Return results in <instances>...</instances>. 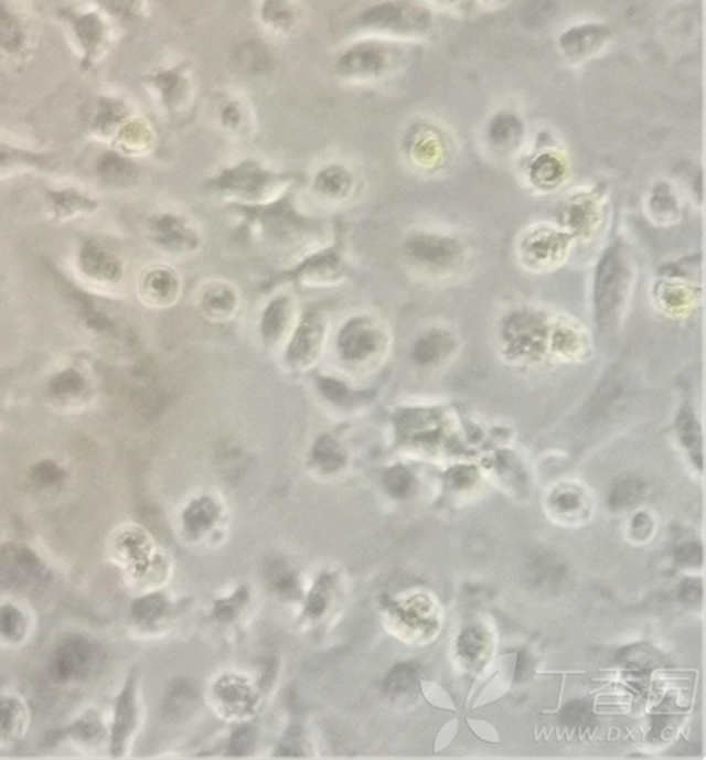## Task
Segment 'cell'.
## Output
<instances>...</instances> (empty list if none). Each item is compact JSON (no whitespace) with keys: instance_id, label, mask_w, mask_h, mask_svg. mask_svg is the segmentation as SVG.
<instances>
[{"instance_id":"33","label":"cell","mask_w":706,"mask_h":760,"mask_svg":"<svg viewBox=\"0 0 706 760\" xmlns=\"http://www.w3.org/2000/svg\"><path fill=\"white\" fill-rule=\"evenodd\" d=\"M196 694L188 682H175L165 702V715L171 719H182L194 710Z\"/></svg>"},{"instance_id":"56","label":"cell","mask_w":706,"mask_h":760,"mask_svg":"<svg viewBox=\"0 0 706 760\" xmlns=\"http://www.w3.org/2000/svg\"><path fill=\"white\" fill-rule=\"evenodd\" d=\"M579 497L573 493H564L556 499V505H558L559 510L564 512L577 510V507H579Z\"/></svg>"},{"instance_id":"52","label":"cell","mask_w":706,"mask_h":760,"mask_svg":"<svg viewBox=\"0 0 706 760\" xmlns=\"http://www.w3.org/2000/svg\"><path fill=\"white\" fill-rule=\"evenodd\" d=\"M327 585L320 582L315 591L311 593L310 600H308V613L312 614V617H319L327 609Z\"/></svg>"},{"instance_id":"55","label":"cell","mask_w":706,"mask_h":760,"mask_svg":"<svg viewBox=\"0 0 706 760\" xmlns=\"http://www.w3.org/2000/svg\"><path fill=\"white\" fill-rule=\"evenodd\" d=\"M702 593H704V589H702L699 582H693V580H687L680 589V596H682L686 603H696V601L702 599Z\"/></svg>"},{"instance_id":"31","label":"cell","mask_w":706,"mask_h":760,"mask_svg":"<svg viewBox=\"0 0 706 760\" xmlns=\"http://www.w3.org/2000/svg\"><path fill=\"white\" fill-rule=\"evenodd\" d=\"M451 349V339L443 332H430L414 345L413 356L419 365H429L442 357Z\"/></svg>"},{"instance_id":"4","label":"cell","mask_w":706,"mask_h":760,"mask_svg":"<svg viewBox=\"0 0 706 760\" xmlns=\"http://www.w3.org/2000/svg\"><path fill=\"white\" fill-rule=\"evenodd\" d=\"M38 20L21 0H0V60L23 63L38 44Z\"/></svg>"},{"instance_id":"48","label":"cell","mask_w":706,"mask_h":760,"mask_svg":"<svg viewBox=\"0 0 706 760\" xmlns=\"http://www.w3.org/2000/svg\"><path fill=\"white\" fill-rule=\"evenodd\" d=\"M255 745V731L250 726H243L233 734L229 742L231 754L243 756Z\"/></svg>"},{"instance_id":"10","label":"cell","mask_w":706,"mask_h":760,"mask_svg":"<svg viewBox=\"0 0 706 760\" xmlns=\"http://www.w3.org/2000/svg\"><path fill=\"white\" fill-rule=\"evenodd\" d=\"M252 220H256L260 231L267 236L276 238L278 242L290 240L298 236H308L315 225L299 216L293 207L285 206L282 203L274 204L267 208H256V213H250Z\"/></svg>"},{"instance_id":"45","label":"cell","mask_w":706,"mask_h":760,"mask_svg":"<svg viewBox=\"0 0 706 760\" xmlns=\"http://www.w3.org/2000/svg\"><path fill=\"white\" fill-rule=\"evenodd\" d=\"M534 178L543 185H552L560 178V165L555 158L542 157L541 160L534 164Z\"/></svg>"},{"instance_id":"15","label":"cell","mask_w":706,"mask_h":760,"mask_svg":"<svg viewBox=\"0 0 706 760\" xmlns=\"http://www.w3.org/2000/svg\"><path fill=\"white\" fill-rule=\"evenodd\" d=\"M260 25L274 36L292 35L301 20V11L295 0H259Z\"/></svg>"},{"instance_id":"21","label":"cell","mask_w":706,"mask_h":760,"mask_svg":"<svg viewBox=\"0 0 706 760\" xmlns=\"http://www.w3.org/2000/svg\"><path fill=\"white\" fill-rule=\"evenodd\" d=\"M408 250L413 258L421 260L424 264H435V266L451 263L458 255L456 242L435 236L414 237L408 243Z\"/></svg>"},{"instance_id":"8","label":"cell","mask_w":706,"mask_h":760,"mask_svg":"<svg viewBox=\"0 0 706 760\" xmlns=\"http://www.w3.org/2000/svg\"><path fill=\"white\" fill-rule=\"evenodd\" d=\"M627 281V268L619 250L610 249L599 263L595 280V306L599 320L610 318L618 309Z\"/></svg>"},{"instance_id":"53","label":"cell","mask_w":706,"mask_h":760,"mask_svg":"<svg viewBox=\"0 0 706 760\" xmlns=\"http://www.w3.org/2000/svg\"><path fill=\"white\" fill-rule=\"evenodd\" d=\"M276 574L272 575L274 587L282 593H290L297 588V582H295L293 576L289 574L288 570L282 569V567H276Z\"/></svg>"},{"instance_id":"37","label":"cell","mask_w":706,"mask_h":760,"mask_svg":"<svg viewBox=\"0 0 706 760\" xmlns=\"http://www.w3.org/2000/svg\"><path fill=\"white\" fill-rule=\"evenodd\" d=\"M85 382L83 375L75 370H66L51 379L50 388L58 399H72L84 392Z\"/></svg>"},{"instance_id":"36","label":"cell","mask_w":706,"mask_h":760,"mask_svg":"<svg viewBox=\"0 0 706 760\" xmlns=\"http://www.w3.org/2000/svg\"><path fill=\"white\" fill-rule=\"evenodd\" d=\"M312 457L315 463L327 472L336 471L345 461L344 452L331 437H322L315 442Z\"/></svg>"},{"instance_id":"25","label":"cell","mask_w":706,"mask_h":760,"mask_svg":"<svg viewBox=\"0 0 706 760\" xmlns=\"http://www.w3.org/2000/svg\"><path fill=\"white\" fill-rule=\"evenodd\" d=\"M290 315H292V307H290L288 298L274 300L265 310L263 323H260L264 340L268 343H276L280 340L282 334L288 331Z\"/></svg>"},{"instance_id":"38","label":"cell","mask_w":706,"mask_h":760,"mask_svg":"<svg viewBox=\"0 0 706 760\" xmlns=\"http://www.w3.org/2000/svg\"><path fill=\"white\" fill-rule=\"evenodd\" d=\"M0 634L10 642H20L25 634V618L15 606H3L0 609Z\"/></svg>"},{"instance_id":"58","label":"cell","mask_w":706,"mask_h":760,"mask_svg":"<svg viewBox=\"0 0 706 760\" xmlns=\"http://www.w3.org/2000/svg\"><path fill=\"white\" fill-rule=\"evenodd\" d=\"M436 2L442 3V6H453V3L460 2V0H436Z\"/></svg>"},{"instance_id":"30","label":"cell","mask_w":706,"mask_h":760,"mask_svg":"<svg viewBox=\"0 0 706 760\" xmlns=\"http://www.w3.org/2000/svg\"><path fill=\"white\" fill-rule=\"evenodd\" d=\"M315 186L329 199H342L350 191L351 176L342 165H328L317 174Z\"/></svg>"},{"instance_id":"11","label":"cell","mask_w":706,"mask_h":760,"mask_svg":"<svg viewBox=\"0 0 706 760\" xmlns=\"http://www.w3.org/2000/svg\"><path fill=\"white\" fill-rule=\"evenodd\" d=\"M324 335H327V328L322 318L315 313H308L295 331L288 353H286V361L293 368H307L319 356Z\"/></svg>"},{"instance_id":"34","label":"cell","mask_w":706,"mask_h":760,"mask_svg":"<svg viewBox=\"0 0 706 760\" xmlns=\"http://www.w3.org/2000/svg\"><path fill=\"white\" fill-rule=\"evenodd\" d=\"M216 518L217 507L210 499H201V501L192 503L183 516L188 532L194 533V535L207 531Z\"/></svg>"},{"instance_id":"44","label":"cell","mask_w":706,"mask_h":760,"mask_svg":"<svg viewBox=\"0 0 706 760\" xmlns=\"http://www.w3.org/2000/svg\"><path fill=\"white\" fill-rule=\"evenodd\" d=\"M560 719L570 728H585L592 721V713L585 703H573L564 708Z\"/></svg>"},{"instance_id":"18","label":"cell","mask_w":706,"mask_h":760,"mask_svg":"<svg viewBox=\"0 0 706 760\" xmlns=\"http://www.w3.org/2000/svg\"><path fill=\"white\" fill-rule=\"evenodd\" d=\"M345 266L341 256L333 250L323 251L307 259L297 271L295 277L302 279L306 283H333L344 277Z\"/></svg>"},{"instance_id":"2","label":"cell","mask_w":706,"mask_h":760,"mask_svg":"<svg viewBox=\"0 0 706 760\" xmlns=\"http://www.w3.org/2000/svg\"><path fill=\"white\" fill-rule=\"evenodd\" d=\"M430 24V12L410 0H385L359 17L363 30L381 36H419Z\"/></svg>"},{"instance_id":"23","label":"cell","mask_w":706,"mask_h":760,"mask_svg":"<svg viewBox=\"0 0 706 760\" xmlns=\"http://www.w3.org/2000/svg\"><path fill=\"white\" fill-rule=\"evenodd\" d=\"M98 174L109 185H126L137 176V165L119 151L103 153L97 165Z\"/></svg>"},{"instance_id":"12","label":"cell","mask_w":706,"mask_h":760,"mask_svg":"<svg viewBox=\"0 0 706 760\" xmlns=\"http://www.w3.org/2000/svg\"><path fill=\"white\" fill-rule=\"evenodd\" d=\"M135 114L127 98L115 96V94H100L94 98L92 114H89V130L97 138L114 140L119 128Z\"/></svg>"},{"instance_id":"24","label":"cell","mask_w":706,"mask_h":760,"mask_svg":"<svg viewBox=\"0 0 706 760\" xmlns=\"http://www.w3.org/2000/svg\"><path fill=\"white\" fill-rule=\"evenodd\" d=\"M179 292V279L173 271L156 268L143 279V293L153 304H170Z\"/></svg>"},{"instance_id":"42","label":"cell","mask_w":706,"mask_h":760,"mask_svg":"<svg viewBox=\"0 0 706 760\" xmlns=\"http://www.w3.org/2000/svg\"><path fill=\"white\" fill-rule=\"evenodd\" d=\"M413 475H410L408 469L402 467L391 469V471L385 473L384 478L385 486L396 497L408 495L410 489H413Z\"/></svg>"},{"instance_id":"14","label":"cell","mask_w":706,"mask_h":760,"mask_svg":"<svg viewBox=\"0 0 706 760\" xmlns=\"http://www.w3.org/2000/svg\"><path fill=\"white\" fill-rule=\"evenodd\" d=\"M81 268L89 279L117 283L122 277V264L109 247L98 242H87L79 254Z\"/></svg>"},{"instance_id":"35","label":"cell","mask_w":706,"mask_h":760,"mask_svg":"<svg viewBox=\"0 0 706 760\" xmlns=\"http://www.w3.org/2000/svg\"><path fill=\"white\" fill-rule=\"evenodd\" d=\"M418 681V668L414 664H400L392 670L384 682L385 694L397 697L413 691Z\"/></svg>"},{"instance_id":"41","label":"cell","mask_w":706,"mask_h":760,"mask_svg":"<svg viewBox=\"0 0 706 760\" xmlns=\"http://www.w3.org/2000/svg\"><path fill=\"white\" fill-rule=\"evenodd\" d=\"M643 491V484L637 480H624L614 486L610 494L611 507H623L637 502Z\"/></svg>"},{"instance_id":"19","label":"cell","mask_w":706,"mask_h":760,"mask_svg":"<svg viewBox=\"0 0 706 760\" xmlns=\"http://www.w3.org/2000/svg\"><path fill=\"white\" fill-rule=\"evenodd\" d=\"M117 151L124 156H139L151 149L153 143V130L147 119L135 114L115 135L113 140Z\"/></svg>"},{"instance_id":"57","label":"cell","mask_w":706,"mask_h":760,"mask_svg":"<svg viewBox=\"0 0 706 760\" xmlns=\"http://www.w3.org/2000/svg\"><path fill=\"white\" fill-rule=\"evenodd\" d=\"M282 751L288 750V756H297V751L301 750V746H299L298 737L295 736L292 732V737H286V740L282 741L281 749Z\"/></svg>"},{"instance_id":"27","label":"cell","mask_w":706,"mask_h":760,"mask_svg":"<svg viewBox=\"0 0 706 760\" xmlns=\"http://www.w3.org/2000/svg\"><path fill=\"white\" fill-rule=\"evenodd\" d=\"M50 200L57 217H71L97 207L96 200L75 190L50 192Z\"/></svg>"},{"instance_id":"17","label":"cell","mask_w":706,"mask_h":760,"mask_svg":"<svg viewBox=\"0 0 706 760\" xmlns=\"http://www.w3.org/2000/svg\"><path fill=\"white\" fill-rule=\"evenodd\" d=\"M609 40V32L599 25H585L568 30L560 40V49L570 60H586L597 53Z\"/></svg>"},{"instance_id":"40","label":"cell","mask_w":706,"mask_h":760,"mask_svg":"<svg viewBox=\"0 0 706 760\" xmlns=\"http://www.w3.org/2000/svg\"><path fill=\"white\" fill-rule=\"evenodd\" d=\"M269 54L264 50V46L258 44H250L244 46V50L239 51L238 60L239 66L243 71L249 72V74H258L263 72L269 63Z\"/></svg>"},{"instance_id":"29","label":"cell","mask_w":706,"mask_h":760,"mask_svg":"<svg viewBox=\"0 0 706 760\" xmlns=\"http://www.w3.org/2000/svg\"><path fill=\"white\" fill-rule=\"evenodd\" d=\"M235 293L225 285H213L201 297V307L210 318L224 319L234 313Z\"/></svg>"},{"instance_id":"20","label":"cell","mask_w":706,"mask_h":760,"mask_svg":"<svg viewBox=\"0 0 706 760\" xmlns=\"http://www.w3.org/2000/svg\"><path fill=\"white\" fill-rule=\"evenodd\" d=\"M136 725V685L135 677L128 678L124 687L121 697L118 698L117 710H115L113 751L115 754L121 753L126 746L127 738L130 737Z\"/></svg>"},{"instance_id":"3","label":"cell","mask_w":706,"mask_h":760,"mask_svg":"<svg viewBox=\"0 0 706 760\" xmlns=\"http://www.w3.org/2000/svg\"><path fill=\"white\" fill-rule=\"evenodd\" d=\"M395 46L378 38L354 42L341 51L335 72L342 81L366 84L383 78L396 63Z\"/></svg>"},{"instance_id":"32","label":"cell","mask_w":706,"mask_h":760,"mask_svg":"<svg viewBox=\"0 0 706 760\" xmlns=\"http://www.w3.org/2000/svg\"><path fill=\"white\" fill-rule=\"evenodd\" d=\"M24 707L12 698H0V740H11L23 731Z\"/></svg>"},{"instance_id":"13","label":"cell","mask_w":706,"mask_h":760,"mask_svg":"<svg viewBox=\"0 0 706 760\" xmlns=\"http://www.w3.org/2000/svg\"><path fill=\"white\" fill-rule=\"evenodd\" d=\"M379 339L371 324L363 319L353 320L338 335V352L342 361L362 363L378 349Z\"/></svg>"},{"instance_id":"9","label":"cell","mask_w":706,"mask_h":760,"mask_svg":"<svg viewBox=\"0 0 706 760\" xmlns=\"http://www.w3.org/2000/svg\"><path fill=\"white\" fill-rule=\"evenodd\" d=\"M45 578L44 566L29 549L11 546L0 549V579L11 588L36 587Z\"/></svg>"},{"instance_id":"5","label":"cell","mask_w":706,"mask_h":760,"mask_svg":"<svg viewBox=\"0 0 706 760\" xmlns=\"http://www.w3.org/2000/svg\"><path fill=\"white\" fill-rule=\"evenodd\" d=\"M143 81L170 118H181L190 113L196 96L195 75L190 62L183 60L160 67L145 76Z\"/></svg>"},{"instance_id":"28","label":"cell","mask_w":706,"mask_h":760,"mask_svg":"<svg viewBox=\"0 0 706 760\" xmlns=\"http://www.w3.org/2000/svg\"><path fill=\"white\" fill-rule=\"evenodd\" d=\"M249 105L239 97L226 98L220 108L221 126L234 135H244L250 128Z\"/></svg>"},{"instance_id":"46","label":"cell","mask_w":706,"mask_h":760,"mask_svg":"<svg viewBox=\"0 0 706 760\" xmlns=\"http://www.w3.org/2000/svg\"><path fill=\"white\" fill-rule=\"evenodd\" d=\"M63 478V469L53 463V461H42L33 469V480L40 485L51 486L60 484Z\"/></svg>"},{"instance_id":"16","label":"cell","mask_w":706,"mask_h":760,"mask_svg":"<svg viewBox=\"0 0 706 760\" xmlns=\"http://www.w3.org/2000/svg\"><path fill=\"white\" fill-rule=\"evenodd\" d=\"M152 233L158 245L169 251H188L199 245V234L183 217L164 215L152 222Z\"/></svg>"},{"instance_id":"49","label":"cell","mask_w":706,"mask_h":760,"mask_svg":"<svg viewBox=\"0 0 706 760\" xmlns=\"http://www.w3.org/2000/svg\"><path fill=\"white\" fill-rule=\"evenodd\" d=\"M220 695L226 704L243 706V704L249 703V699H247L249 698V692L239 683L228 681L220 683Z\"/></svg>"},{"instance_id":"39","label":"cell","mask_w":706,"mask_h":760,"mask_svg":"<svg viewBox=\"0 0 706 760\" xmlns=\"http://www.w3.org/2000/svg\"><path fill=\"white\" fill-rule=\"evenodd\" d=\"M167 601L161 593H151V596L143 597L137 600L132 606V614L137 621L152 622L160 618L165 612Z\"/></svg>"},{"instance_id":"22","label":"cell","mask_w":706,"mask_h":760,"mask_svg":"<svg viewBox=\"0 0 706 760\" xmlns=\"http://www.w3.org/2000/svg\"><path fill=\"white\" fill-rule=\"evenodd\" d=\"M50 164L46 153L29 151L0 140V174L25 169H44Z\"/></svg>"},{"instance_id":"1","label":"cell","mask_w":706,"mask_h":760,"mask_svg":"<svg viewBox=\"0 0 706 760\" xmlns=\"http://www.w3.org/2000/svg\"><path fill=\"white\" fill-rule=\"evenodd\" d=\"M55 15L66 24L84 71L94 69L108 57L117 41V23L108 14L83 0L58 8Z\"/></svg>"},{"instance_id":"7","label":"cell","mask_w":706,"mask_h":760,"mask_svg":"<svg viewBox=\"0 0 706 760\" xmlns=\"http://www.w3.org/2000/svg\"><path fill=\"white\" fill-rule=\"evenodd\" d=\"M101 652L84 635H68L55 649L51 668L62 682L83 681L100 665Z\"/></svg>"},{"instance_id":"54","label":"cell","mask_w":706,"mask_h":760,"mask_svg":"<svg viewBox=\"0 0 706 760\" xmlns=\"http://www.w3.org/2000/svg\"><path fill=\"white\" fill-rule=\"evenodd\" d=\"M474 477H477L474 469L457 468L456 471L451 473V482L457 489H464V486L472 484Z\"/></svg>"},{"instance_id":"51","label":"cell","mask_w":706,"mask_h":760,"mask_svg":"<svg viewBox=\"0 0 706 760\" xmlns=\"http://www.w3.org/2000/svg\"><path fill=\"white\" fill-rule=\"evenodd\" d=\"M702 558H704V550H702L699 545L686 544L680 546L677 549V559L680 563H683V565H700Z\"/></svg>"},{"instance_id":"47","label":"cell","mask_w":706,"mask_h":760,"mask_svg":"<svg viewBox=\"0 0 706 760\" xmlns=\"http://www.w3.org/2000/svg\"><path fill=\"white\" fill-rule=\"evenodd\" d=\"M458 647H460V652L464 656L477 657L481 655L483 647H485V639H483L481 631H478L477 628H469V630L461 634Z\"/></svg>"},{"instance_id":"50","label":"cell","mask_w":706,"mask_h":760,"mask_svg":"<svg viewBox=\"0 0 706 760\" xmlns=\"http://www.w3.org/2000/svg\"><path fill=\"white\" fill-rule=\"evenodd\" d=\"M244 600H246V591L235 593L234 599L222 601V603L217 604L216 617L222 619V621H229V619L234 618L239 606L244 603Z\"/></svg>"},{"instance_id":"6","label":"cell","mask_w":706,"mask_h":760,"mask_svg":"<svg viewBox=\"0 0 706 760\" xmlns=\"http://www.w3.org/2000/svg\"><path fill=\"white\" fill-rule=\"evenodd\" d=\"M282 174L265 169L258 161L244 160L234 168L224 170L210 181V186L220 191H229L235 195L247 199H264L265 192L276 191L278 185L285 183Z\"/></svg>"},{"instance_id":"43","label":"cell","mask_w":706,"mask_h":760,"mask_svg":"<svg viewBox=\"0 0 706 760\" xmlns=\"http://www.w3.org/2000/svg\"><path fill=\"white\" fill-rule=\"evenodd\" d=\"M520 130V122L511 115H500L491 124L490 138L492 142L503 143L513 138V135Z\"/></svg>"},{"instance_id":"26","label":"cell","mask_w":706,"mask_h":760,"mask_svg":"<svg viewBox=\"0 0 706 760\" xmlns=\"http://www.w3.org/2000/svg\"><path fill=\"white\" fill-rule=\"evenodd\" d=\"M108 14L117 24L131 25L147 11V0H85Z\"/></svg>"}]
</instances>
